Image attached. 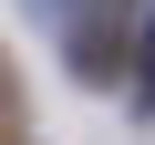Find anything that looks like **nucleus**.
<instances>
[{"mask_svg":"<svg viewBox=\"0 0 155 145\" xmlns=\"http://www.w3.org/2000/svg\"><path fill=\"white\" fill-rule=\"evenodd\" d=\"M0 145H21V72H11V52H0Z\"/></svg>","mask_w":155,"mask_h":145,"instance_id":"1","label":"nucleus"}]
</instances>
